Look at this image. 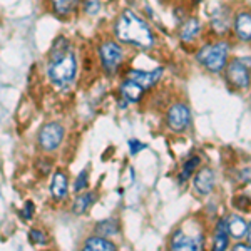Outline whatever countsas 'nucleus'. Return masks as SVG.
<instances>
[{"label": "nucleus", "mask_w": 251, "mask_h": 251, "mask_svg": "<svg viewBox=\"0 0 251 251\" xmlns=\"http://www.w3.org/2000/svg\"><path fill=\"white\" fill-rule=\"evenodd\" d=\"M32 214H34V204H32V203H27V204H25V208L22 209V218H24V220H30Z\"/></svg>", "instance_id": "a878e982"}, {"label": "nucleus", "mask_w": 251, "mask_h": 251, "mask_svg": "<svg viewBox=\"0 0 251 251\" xmlns=\"http://www.w3.org/2000/svg\"><path fill=\"white\" fill-rule=\"evenodd\" d=\"M228 223L226 220H221L218 223V228H216V236H214V250L223 251L228 248Z\"/></svg>", "instance_id": "4468645a"}, {"label": "nucleus", "mask_w": 251, "mask_h": 251, "mask_svg": "<svg viewBox=\"0 0 251 251\" xmlns=\"http://www.w3.org/2000/svg\"><path fill=\"white\" fill-rule=\"evenodd\" d=\"M198 164H200V157H191V159H189L188 163L183 166V173H181V181L188 179V177L193 174L194 168H198Z\"/></svg>", "instance_id": "aec40b11"}, {"label": "nucleus", "mask_w": 251, "mask_h": 251, "mask_svg": "<svg viewBox=\"0 0 251 251\" xmlns=\"http://www.w3.org/2000/svg\"><path fill=\"white\" fill-rule=\"evenodd\" d=\"M86 186H87V171H82V174H80V176L77 177V181H75L74 189L75 191H82Z\"/></svg>", "instance_id": "b1692460"}, {"label": "nucleus", "mask_w": 251, "mask_h": 251, "mask_svg": "<svg viewBox=\"0 0 251 251\" xmlns=\"http://www.w3.org/2000/svg\"><path fill=\"white\" fill-rule=\"evenodd\" d=\"M121 92H123V96L129 102H136V100H139L141 96H143V87H141L139 84H136L134 80L129 79L121 86Z\"/></svg>", "instance_id": "2eb2a0df"}, {"label": "nucleus", "mask_w": 251, "mask_h": 251, "mask_svg": "<svg viewBox=\"0 0 251 251\" xmlns=\"http://www.w3.org/2000/svg\"><path fill=\"white\" fill-rule=\"evenodd\" d=\"M52 5L57 14H67L72 7V0H52Z\"/></svg>", "instance_id": "412c9836"}, {"label": "nucleus", "mask_w": 251, "mask_h": 251, "mask_svg": "<svg viewBox=\"0 0 251 251\" xmlns=\"http://www.w3.org/2000/svg\"><path fill=\"white\" fill-rule=\"evenodd\" d=\"M116 37L121 42L134 44L139 47H151L154 42L152 32L141 17H137L132 10H124L116 24Z\"/></svg>", "instance_id": "f03ea898"}, {"label": "nucleus", "mask_w": 251, "mask_h": 251, "mask_svg": "<svg viewBox=\"0 0 251 251\" xmlns=\"http://www.w3.org/2000/svg\"><path fill=\"white\" fill-rule=\"evenodd\" d=\"M84 9L87 14H97L100 9V0H84Z\"/></svg>", "instance_id": "5701e85b"}, {"label": "nucleus", "mask_w": 251, "mask_h": 251, "mask_svg": "<svg viewBox=\"0 0 251 251\" xmlns=\"http://www.w3.org/2000/svg\"><path fill=\"white\" fill-rule=\"evenodd\" d=\"M161 74H163V71H161V69H156V71H152V72L132 71L129 75H131V80H134L136 84H139L143 89H148V87L154 86L156 80L161 77Z\"/></svg>", "instance_id": "9d476101"}, {"label": "nucleus", "mask_w": 251, "mask_h": 251, "mask_svg": "<svg viewBox=\"0 0 251 251\" xmlns=\"http://www.w3.org/2000/svg\"><path fill=\"white\" fill-rule=\"evenodd\" d=\"M84 250L86 251H114L116 250V245L107 240H104V238H89L86 241V245H84Z\"/></svg>", "instance_id": "dca6fc26"}, {"label": "nucleus", "mask_w": 251, "mask_h": 251, "mask_svg": "<svg viewBox=\"0 0 251 251\" xmlns=\"http://www.w3.org/2000/svg\"><path fill=\"white\" fill-rule=\"evenodd\" d=\"M246 233H248V243H250V245H251V223H250L248 229H246Z\"/></svg>", "instance_id": "cd10ccee"}, {"label": "nucleus", "mask_w": 251, "mask_h": 251, "mask_svg": "<svg viewBox=\"0 0 251 251\" xmlns=\"http://www.w3.org/2000/svg\"><path fill=\"white\" fill-rule=\"evenodd\" d=\"M194 188H196V191L201 193V194H209V193H211L213 188H214V173H213V169H209V168L201 169V171L196 174V177H194Z\"/></svg>", "instance_id": "1a4fd4ad"}, {"label": "nucleus", "mask_w": 251, "mask_h": 251, "mask_svg": "<svg viewBox=\"0 0 251 251\" xmlns=\"http://www.w3.org/2000/svg\"><path fill=\"white\" fill-rule=\"evenodd\" d=\"M173 250H191L198 251L203 248V238L201 236H184L183 231H177L171 241Z\"/></svg>", "instance_id": "6e6552de"}, {"label": "nucleus", "mask_w": 251, "mask_h": 251, "mask_svg": "<svg viewBox=\"0 0 251 251\" xmlns=\"http://www.w3.org/2000/svg\"><path fill=\"white\" fill-rule=\"evenodd\" d=\"M234 29L241 40H251V15L240 14L234 20Z\"/></svg>", "instance_id": "9b49d317"}, {"label": "nucleus", "mask_w": 251, "mask_h": 251, "mask_svg": "<svg viewBox=\"0 0 251 251\" xmlns=\"http://www.w3.org/2000/svg\"><path fill=\"white\" fill-rule=\"evenodd\" d=\"M96 231L99 234H104V236H112V234L119 233V226H117V223L112 220L100 221L99 225L96 226Z\"/></svg>", "instance_id": "a211bd4d"}, {"label": "nucleus", "mask_w": 251, "mask_h": 251, "mask_svg": "<svg viewBox=\"0 0 251 251\" xmlns=\"http://www.w3.org/2000/svg\"><path fill=\"white\" fill-rule=\"evenodd\" d=\"M233 250L234 251H251V245H236Z\"/></svg>", "instance_id": "bb28decb"}, {"label": "nucleus", "mask_w": 251, "mask_h": 251, "mask_svg": "<svg viewBox=\"0 0 251 251\" xmlns=\"http://www.w3.org/2000/svg\"><path fill=\"white\" fill-rule=\"evenodd\" d=\"M189 121H191V112H189V109L186 107L184 104H174V106L169 109L168 124L173 131H176V132L184 131L189 126Z\"/></svg>", "instance_id": "423d86ee"}, {"label": "nucleus", "mask_w": 251, "mask_h": 251, "mask_svg": "<svg viewBox=\"0 0 251 251\" xmlns=\"http://www.w3.org/2000/svg\"><path fill=\"white\" fill-rule=\"evenodd\" d=\"M100 60L106 71H116L117 66L123 62V50L116 42H106L100 46Z\"/></svg>", "instance_id": "0eeeda50"}, {"label": "nucleus", "mask_w": 251, "mask_h": 251, "mask_svg": "<svg viewBox=\"0 0 251 251\" xmlns=\"http://www.w3.org/2000/svg\"><path fill=\"white\" fill-rule=\"evenodd\" d=\"M92 203V194H82V196H79L77 200H75L74 203V213L75 214H82L87 211V208L91 206Z\"/></svg>", "instance_id": "6ab92c4d"}, {"label": "nucleus", "mask_w": 251, "mask_h": 251, "mask_svg": "<svg viewBox=\"0 0 251 251\" xmlns=\"http://www.w3.org/2000/svg\"><path fill=\"white\" fill-rule=\"evenodd\" d=\"M67 176L62 173H55L54 177H52L50 183V193L55 200H62L64 196L67 194Z\"/></svg>", "instance_id": "f8f14e48"}, {"label": "nucleus", "mask_w": 251, "mask_h": 251, "mask_svg": "<svg viewBox=\"0 0 251 251\" xmlns=\"http://www.w3.org/2000/svg\"><path fill=\"white\" fill-rule=\"evenodd\" d=\"M198 32H200V22L191 19V20H188V22L183 25V29H181V39L189 42V40H193L196 37Z\"/></svg>", "instance_id": "f3484780"}, {"label": "nucleus", "mask_w": 251, "mask_h": 251, "mask_svg": "<svg viewBox=\"0 0 251 251\" xmlns=\"http://www.w3.org/2000/svg\"><path fill=\"white\" fill-rule=\"evenodd\" d=\"M144 148H146V146H144V144H141L139 141H136V139L129 141V149H131V154H137V152L143 151Z\"/></svg>", "instance_id": "393cba45"}, {"label": "nucleus", "mask_w": 251, "mask_h": 251, "mask_svg": "<svg viewBox=\"0 0 251 251\" xmlns=\"http://www.w3.org/2000/svg\"><path fill=\"white\" fill-rule=\"evenodd\" d=\"M77 72V60L72 50H69V44L64 37L57 39L50 52V62L47 67V75L55 86L67 87L74 80Z\"/></svg>", "instance_id": "f257e3e1"}, {"label": "nucleus", "mask_w": 251, "mask_h": 251, "mask_svg": "<svg viewBox=\"0 0 251 251\" xmlns=\"http://www.w3.org/2000/svg\"><path fill=\"white\" fill-rule=\"evenodd\" d=\"M62 137H64L62 126L50 123L42 127V131H40V134H39V143L42 146V149H46V151H54V149H57L60 143H62Z\"/></svg>", "instance_id": "39448f33"}, {"label": "nucleus", "mask_w": 251, "mask_h": 251, "mask_svg": "<svg viewBox=\"0 0 251 251\" xmlns=\"http://www.w3.org/2000/svg\"><path fill=\"white\" fill-rule=\"evenodd\" d=\"M228 223V231L231 234L233 238H236V240H241L243 236L246 234V229H248V225L245 223L241 216H236V214H233V216H229V220H226Z\"/></svg>", "instance_id": "ddd939ff"}, {"label": "nucleus", "mask_w": 251, "mask_h": 251, "mask_svg": "<svg viewBox=\"0 0 251 251\" xmlns=\"http://www.w3.org/2000/svg\"><path fill=\"white\" fill-rule=\"evenodd\" d=\"M29 238L34 245H46L47 243L46 234H44L42 231H39V229H32V231L29 233Z\"/></svg>", "instance_id": "4be33fe9"}, {"label": "nucleus", "mask_w": 251, "mask_h": 251, "mask_svg": "<svg viewBox=\"0 0 251 251\" xmlns=\"http://www.w3.org/2000/svg\"><path fill=\"white\" fill-rule=\"evenodd\" d=\"M251 66V59H238L228 66V79L229 82L236 87L245 89L250 86V72L248 67Z\"/></svg>", "instance_id": "20e7f679"}, {"label": "nucleus", "mask_w": 251, "mask_h": 251, "mask_svg": "<svg viewBox=\"0 0 251 251\" xmlns=\"http://www.w3.org/2000/svg\"><path fill=\"white\" fill-rule=\"evenodd\" d=\"M228 44L220 42L214 46H206L201 49L198 54V60L211 72H220L226 64V55H228Z\"/></svg>", "instance_id": "7ed1b4c3"}]
</instances>
